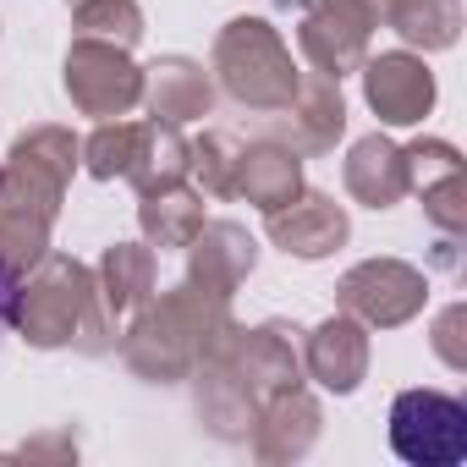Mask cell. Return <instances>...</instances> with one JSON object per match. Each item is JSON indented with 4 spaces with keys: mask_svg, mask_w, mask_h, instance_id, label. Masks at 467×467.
<instances>
[{
    "mask_svg": "<svg viewBox=\"0 0 467 467\" xmlns=\"http://www.w3.org/2000/svg\"><path fill=\"white\" fill-rule=\"evenodd\" d=\"M198 225H203V192H192L187 182L138 198V231L154 254H182Z\"/></svg>",
    "mask_w": 467,
    "mask_h": 467,
    "instance_id": "cell-21",
    "label": "cell"
},
{
    "mask_svg": "<svg viewBox=\"0 0 467 467\" xmlns=\"http://www.w3.org/2000/svg\"><path fill=\"white\" fill-rule=\"evenodd\" d=\"M390 451L412 467H456L467 456V401L412 385L390 401Z\"/></svg>",
    "mask_w": 467,
    "mask_h": 467,
    "instance_id": "cell-8",
    "label": "cell"
},
{
    "mask_svg": "<svg viewBox=\"0 0 467 467\" xmlns=\"http://www.w3.org/2000/svg\"><path fill=\"white\" fill-rule=\"evenodd\" d=\"M132 149H138V121H121V116L99 121L94 138H83V171L99 182H116V176H127Z\"/></svg>",
    "mask_w": 467,
    "mask_h": 467,
    "instance_id": "cell-26",
    "label": "cell"
},
{
    "mask_svg": "<svg viewBox=\"0 0 467 467\" xmlns=\"http://www.w3.org/2000/svg\"><path fill=\"white\" fill-rule=\"evenodd\" d=\"M78 165H83V138H72V127L56 121L23 127L0 160V265L17 281L50 254V231Z\"/></svg>",
    "mask_w": 467,
    "mask_h": 467,
    "instance_id": "cell-2",
    "label": "cell"
},
{
    "mask_svg": "<svg viewBox=\"0 0 467 467\" xmlns=\"http://www.w3.org/2000/svg\"><path fill=\"white\" fill-rule=\"evenodd\" d=\"M61 88H67V99H72L78 116L116 121V116H127V110L143 105V67L121 45L78 34L67 45V61H61Z\"/></svg>",
    "mask_w": 467,
    "mask_h": 467,
    "instance_id": "cell-7",
    "label": "cell"
},
{
    "mask_svg": "<svg viewBox=\"0 0 467 467\" xmlns=\"http://www.w3.org/2000/svg\"><path fill=\"white\" fill-rule=\"evenodd\" d=\"M182 254H187V286H198L209 297H225V303L259 270V243L243 220H203Z\"/></svg>",
    "mask_w": 467,
    "mask_h": 467,
    "instance_id": "cell-13",
    "label": "cell"
},
{
    "mask_svg": "<svg viewBox=\"0 0 467 467\" xmlns=\"http://www.w3.org/2000/svg\"><path fill=\"white\" fill-rule=\"evenodd\" d=\"M121 182H132L138 198L187 182V138H182V127H171V121H160V116L138 121V149H132V165H127Z\"/></svg>",
    "mask_w": 467,
    "mask_h": 467,
    "instance_id": "cell-22",
    "label": "cell"
},
{
    "mask_svg": "<svg viewBox=\"0 0 467 467\" xmlns=\"http://www.w3.org/2000/svg\"><path fill=\"white\" fill-rule=\"evenodd\" d=\"M297 336L303 330L286 325V319H265V325L225 319L203 341V352H198V363H192V374L182 385H192V412H198V423L214 440H225V445L248 440L259 407L275 390L303 385V347H297Z\"/></svg>",
    "mask_w": 467,
    "mask_h": 467,
    "instance_id": "cell-1",
    "label": "cell"
},
{
    "mask_svg": "<svg viewBox=\"0 0 467 467\" xmlns=\"http://www.w3.org/2000/svg\"><path fill=\"white\" fill-rule=\"evenodd\" d=\"M303 379H314L330 396H352L368 379V325H358L341 308L319 319L303 341Z\"/></svg>",
    "mask_w": 467,
    "mask_h": 467,
    "instance_id": "cell-17",
    "label": "cell"
},
{
    "mask_svg": "<svg viewBox=\"0 0 467 467\" xmlns=\"http://www.w3.org/2000/svg\"><path fill=\"white\" fill-rule=\"evenodd\" d=\"M385 28L407 50H451L462 39V0H385Z\"/></svg>",
    "mask_w": 467,
    "mask_h": 467,
    "instance_id": "cell-23",
    "label": "cell"
},
{
    "mask_svg": "<svg viewBox=\"0 0 467 467\" xmlns=\"http://www.w3.org/2000/svg\"><path fill=\"white\" fill-rule=\"evenodd\" d=\"M237 171H243V138L209 127L203 138L187 143V176H198V192L209 198H237Z\"/></svg>",
    "mask_w": 467,
    "mask_h": 467,
    "instance_id": "cell-24",
    "label": "cell"
},
{
    "mask_svg": "<svg viewBox=\"0 0 467 467\" xmlns=\"http://www.w3.org/2000/svg\"><path fill=\"white\" fill-rule=\"evenodd\" d=\"M379 23H385V0H308L297 17V50L314 72L341 83L368 61Z\"/></svg>",
    "mask_w": 467,
    "mask_h": 467,
    "instance_id": "cell-9",
    "label": "cell"
},
{
    "mask_svg": "<svg viewBox=\"0 0 467 467\" xmlns=\"http://www.w3.org/2000/svg\"><path fill=\"white\" fill-rule=\"evenodd\" d=\"M363 99L379 116V127H418L434 110V72L412 50H385L358 67Z\"/></svg>",
    "mask_w": 467,
    "mask_h": 467,
    "instance_id": "cell-14",
    "label": "cell"
},
{
    "mask_svg": "<svg viewBox=\"0 0 467 467\" xmlns=\"http://www.w3.org/2000/svg\"><path fill=\"white\" fill-rule=\"evenodd\" d=\"M154 281H160V254L149 243H110L94 265V314L78 336V352L88 358L116 352L127 319L154 297Z\"/></svg>",
    "mask_w": 467,
    "mask_h": 467,
    "instance_id": "cell-6",
    "label": "cell"
},
{
    "mask_svg": "<svg viewBox=\"0 0 467 467\" xmlns=\"http://www.w3.org/2000/svg\"><path fill=\"white\" fill-rule=\"evenodd\" d=\"M17 456H78V434L72 429H56V434H34V440H23L17 445Z\"/></svg>",
    "mask_w": 467,
    "mask_h": 467,
    "instance_id": "cell-28",
    "label": "cell"
},
{
    "mask_svg": "<svg viewBox=\"0 0 467 467\" xmlns=\"http://www.w3.org/2000/svg\"><path fill=\"white\" fill-rule=\"evenodd\" d=\"M231 319L225 297H209L187 281L154 292L121 330V363L143 385H182L203 352V341Z\"/></svg>",
    "mask_w": 467,
    "mask_h": 467,
    "instance_id": "cell-3",
    "label": "cell"
},
{
    "mask_svg": "<svg viewBox=\"0 0 467 467\" xmlns=\"http://www.w3.org/2000/svg\"><path fill=\"white\" fill-rule=\"evenodd\" d=\"M265 231H270V243H275L286 259L319 265V259H330V254L347 248V237H352V214H347L330 192L303 187L292 203H281V209L265 214Z\"/></svg>",
    "mask_w": 467,
    "mask_h": 467,
    "instance_id": "cell-12",
    "label": "cell"
},
{
    "mask_svg": "<svg viewBox=\"0 0 467 467\" xmlns=\"http://www.w3.org/2000/svg\"><path fill=\"white\" fill-rule=\"evenodd\" d=\"M143 105H149V116H160L171 127L203 121L214 110V78L192 56H160L143 67Z\"/></svg>",
    "mask_w": 467,
    "mask_h": 467,
    "instance_id": "cell-18",
    "label": "cell"
},
{
    "mask_svg": "<svg viewBox=\"0 0 467 467\" xmlns=\"http://www.w3.org/2000/svg\"><path fill=\"white\" fill-rule=\"evenodd\" d=\"M72 6V28L88 39H110L121 50H132L143 39V6L138 0H67Z\"/></svg>",
    "mask_w": 467,
    "mask_h": 467,
    "instance_id": "cell-25",
    "label": "cell"
},
{
    "mask_svg": "<svg viewBox=\"0 0 467 467\" xmlns=\"http://www.w3.org/2000/svg\"><path fill=\"white\" fill-rule=\"evenodd\" d=\"M94 314V270L72 254H45L12 292V314L6 325L39 347V352H61V347H78L83 325Z\"/></svg>",
    "mask_w": 467,
    "mask_h": 467,
    "instance_id": "cell-5",
    "label": "cell"
},
{
    "mask_svg": "<svg viewBox=\"0 0 467 467\" xmlns=\"http://www.w3.org/2000/svg\"><path fill=\"white\" fill-rule=\"evenodd\" d=\"M270 121H275V132H270V138H281V143H286V149H297L303 160L336 154V143H341V132H347V99H341V83H336V78H325V72L297 78L292 105H286V110H275Z\"/></svg>",
    "mask_w": 467,
    "mask_h": 467,
    "instance_id": "cell-15",
    "label": "cell"
},
{
    "mask_svg": "<svg viewBox=\"0 0 467 467\" xmlns=\"http://www.w3.org/2000/svg\"><path fill=\"white\" fill-rule=\"evenodd\" d=\"M341 176H347V192L363 203V209H396L407 198V154L396 138L385 132H368L347 149L341 160Z\"/></svg>",
    "mask_w": 467,
    "mask_h": 467,
    "instance_id": "cell-19",
    "label": "cell"
},
{
    "mask_svg": "<svg viewBox=\"0 0 467 467\" xmlns=\"http://www.w3.org/2000/svg\"><path fill=\"white\" fill-rule=\"evenodd\" d=\"M407 154V192L423 198V214L440 237L462 243L467 237V182H462V154L445 138H412L401 143Z\"/></svg>",
    "mask_w": 467,
    "mask_h": 467,
    "instance_id": "cell-11",
    "label": "cell"
},
{
    "mask_svg": "<svg viewBox=\"0 0 467 467\" xmlns=\"http://www.w3.org/2000/svg\"><path fill=\"white\" fill-rule=\"evenodd\" d=\"M429 281L407 259H363L336 281V308L368 330H401L423 314Z\"/></svg>",
    "mask_w": 467,
    "mask_h": 467,
    "instance_id": "cell-10",
    "label": "cell"
},
{
    "mask_svg": "<svg viewBox=\"0 0 467 467\" xmlns=\"http://www.w3.org/2000/svg\"><path fill=\"white\" fill-rule=\"evenodd\" d=\"M462 325H467V303H451L440 319H434V352L445 368H467V347H462Z\"/></svg>",
    "mask_w": 467,
    "mask_h": 467,
    "instance_id": "cell-27",
    "label": "cell"
},
{
    "mask_svg": "<svg viewBox=\"0 0 467 467\" xmlns=\"http://www.w3.org/2000/svg\"><path fill=\"white\" fill-rule=\"evenodd\" d=\"M303 192V154L286 149L281 138H254L243 143V171H237V198H248L259 214L292 203Z\"/></svg>",
    "mask_w": 467,
    "mask_h": 467,
    "instance_id": "cell-20",
    "label": "cell"
},
{
    "mask_svg": "<svg viewBox=\"0 0 467 467\" xmlns=\"http://www.w3.org/2000/svg\"><path fill=\"white\" fill-rule=\"evenodd\" d=\"M319 429H325L319 396H314L308 385H286V390H275V396L259 407L248 440H254V456H259L265 467H286V462H303V456L319 445Z\"/></svg>",
    "mask_w": 467,
    "mask_h": 467,
    "instance_id": "cell-16",
    "label": "cell"
},
{
    "mask_svg": "<svg viewBox=\"0 0 467 467\" xmlns=\"http://www.w3.org/2000/svg\"><path fill=\"white\" fill-rule=\"evenodd\" d=\"M209 72H214V83H220V94L231 105L254 110V116L286 110L292 94H297V78H303L286 39H281V28L270 17H231L214 34Z\"/></svg>",
    "mask_w": 467,
    "mask_h": 467,
    "instance_id": "cell-4",
    "label": "cell"
}]
</instances>
